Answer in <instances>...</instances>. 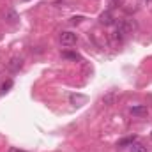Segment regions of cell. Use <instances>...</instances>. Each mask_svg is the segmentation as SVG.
I'll return each mask as SVG.
<instances>
[{"label": "cell", "mask_w": 152, "mask_h": 152, "mask_svg": "<svg viewBox=\"0 0 152 152\" xmlns=\"http://www.w3.org/2000/svg\"><path fill=\"white\" fill-rule=\"evenodd\" d=\"M76 41H78V37L75 32H62L60 34V42L64 46H73V44H76Z\"/></svg>", "instance_id": "1"}, {"label": "cell", "mask_w": 152, "mask_h": 152, "mask_svg": "<svg viewBox=\"0 0 152 152\" xmlns=\"http://www.w3.org/2000/svg\"><path fill=\"white\" fill-rule=\"evenodd\" d=\"M131 115H134V117H147V115H149V108H147V104H136V106H131Z\"/></svg>", "instance_id": "2"}, {"label": "cell", "mask_w": 152, "mask_h": 152, "mask_svg": "<svg viewBox=\"0 0 152 152\" xmlns=\"http://www.w3.org/2000/svg\"><path fill=\"white\" fill-rule=\"evenodd\" d=\"M21 67H23V58H11L7 62V69L12 71V73H18Z\"/></svg>", "instance_id": "3"}, {"label": "cell", "mask_w": 152, "mask_h": 152, "mask_svg": "<svg viewBox=\"0 0 152 152\" xmlns=\"http://www.w3.org/2000/svg\"><path fill=\"white\" fill-rule=\"evenodd\" d=\"M118 97H120L118 92H110V94H106V96L103 97V103L108 104V106H112V104H115V103L118 101Z\"/></svg>", "instance_id": "4"}, {"label": "cell", "mask_w": 152, "mask_h": 152, "mask_svg": "<svg viewBox=\"0 0 152 152\" xmlns=\"http://www.w3.org/2000/svg\"><path fill=\"white\" fill-rule=\"evenodd\" d=\"M99 21H101L103 25H112V23H113V16H112V12H110V11L103 12L101 18H99Z\"/></svg>", "instance_id": "5"}, {"label": "cell", "mask_w": 152, "mask_h": 152, "mask_svg": "<svg viewBox=\"0 0 152 152\" xmlns=\"http://www.w3.org/2000/svg\"><path fill=\"white\" fill-rule=\"evenodd\" d=\"M131 152H149V147L147 145H143V143H133L131 145Z\"/></svg>", "instance_id": "6"}, {"label": "cell", "mask_w": 152, "mask_h": 152, "mask_svg": "<svg viewBox=\"0 0 152 152\" xmlns=\"http://www.w3.org/2000/svg\"><path fill=\"white\" fill-rule=\"evenodd\" d=\"M136 142V136H129V138H124L118 142V147H127V145H133Z\"/></svg>", "instance_id": "7"}, {"label": "cell", "mask_w": 152, "mask_h": 152, "mask_svg": "<svg viewBox=\"0 0 152 152\" xmlns=\"http://www.w3.org/2000/svg\"><path fill=\"white\" fill-rule=\"evenodd\" d=\"M11 87H12V81H11V80H9V81H7V83H4V85H2V87H0V94H4V92H7V90H9V88H11Z\"/></svg>", "instance_id": "8"}, {"label": "cell", "mask_w": 152, "mask_h": 152, "mask_svg": "<svg viewBox=\"0 0 152 152\" xmlns=\"http://www.w3.org/2000/svg\"><path fill=\"white\" fill-rule=\"evenodd\" d=\"M81 101H85L83 96H71V103H81Z\"/></svg>", "instance_id": "9"}, {"label": "cell", "mask_w": 152, "mask_h": 152, "mask_svg": "<svg viewBox=\"0 0 152 152\" xmlns=\"http://www.w3.org/2000/svg\"><path fill=\"white\" fill-rule=\"evenodd\" d=\"M64 57H66V58H75V60H78V58H80V57H78L76 53H67V51L64 53Z\"/></svg>", "instance_id": "10"}, {"label": "cell", "mask_w": 152, "mask_h": 152, "mask_svg": "<svg viewBox=\"0 0 152 152\" xmlns=\"http://www.w3.org/2000/svg\"><path fill=\"white\" fill-rule=\"evenodd\" d=\"M9 152H25V151H21V149H16V147H11V149H9Z\"/></svg>", "instance_id": "11"}]
</instances>
